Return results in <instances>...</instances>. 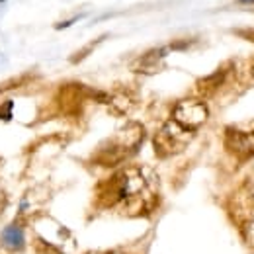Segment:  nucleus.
Returning a JSON list of instances; mask_svg holds the SVG:
<instances>
[{"mask_svg": "<svg viewBox=\"0 0 254 254\" xmlns=\"http://www.w3.org/2000/svg\"><path fill=\"white\" fill-rule=\"evenodd\" d=\"M24 241H26L24 231L18 225H8L2 231V245L6 249H10V251H22L24 249Z\"/></svg>", "mask_w": 254, "mask_h": 254, "instance_id": "7", "label": "nucleus"}, {"mask_svg": "<svg viewBox=\"0 0 254 254\" xmlns=\"http://www.w3.org/2000/svg\"><path fill=\"white\" fill-rule=\"evenodd\" d=\"M86 254H124L122 251H92V253H86Z\"/></svg>", "mask_w": 254, "mask_h": 254, "instance_id": "10", "label": "nucleus"}, {"mask_svg": "<svg viewBox=\"0 0 254 254\" xmlns=\"http://www.w3.org/2000/svg\"><path fill=\"white\" fill-rule=\"evenodd\" d=\"M145 139V129L139 124H127L114 137H110L96 153V160L104 166H116L137 153Z\"/></svg>", "mask_w": 254, "mask_h": 254, "instance_id": "2", "label": "nucleus"}, {"mask_svg": "<svg viewBox=\"0 0 254 254\" xmlns=\"http://www.w3.org/2000/svg\"><path fill=\"white\" fill-rule=\"evenodd\" d=\"M235 203H237L235 217L239 221L241 233L245 237V243L254 249V197L243 190V195H239V199Z\"/></svg>", "mask_w": 254, "mask_h": 254, "instance_id": "6", "label": "nucleus"}, {"mask_svg": "<svg viewBox=\"0 0 254 254\" xmlns=\"http://www.w3.org/2000/svg\"><path fill=\"white\" fill-rule=\"evenodd\" d=\"M225 147L237 159L247 160L254 157V122L225 129Z\"/></svg>", "mask_w": 254, "mask_h": 254, "instance_id": "5", "label": "nucleus"}, {"mask_svg": "<svg viewBox=\"0 0 254 254\" xmlns=\"http://www.w3.org/2000/svg\"><path fill=\"white\" fill-rule=\"evenodd\" d=\"M164 55H166V49H155V51L145 53L135 63V70H139V72H153V70H157L160 61L164 59Z\"/></svg>", "mask_w": 254, "mask_h": 254, "instance_id": "8", "label": "nucleus"}, {"mask_svg": "<svg viewBox=\"0 0 254 254\" xmlns=\"http://www.w3.org/2000/svg\"><path fill=\"white\" fill-rule=\"evenodd\" d=\"M209 118V110L205 106V102L201 100H195V98H188V100H182L174 106L172 110V116L170 120L174 124H178L180 127H184L186 131H190L195 135V131L203 126Z\"/></svg>", "mask_w": 254, "mask_h": 254, "instance_id": "4", "label": "nucleus"}, {"mask_svg": "<svg viewBox=\"0 0 254 254\" xmlns=\"http://www.w3.org/2000/svg\"><path fill=\"white\" fill-rule=\"evenodd\" d=\"M245 191H247L249 195H253V197H254V168H253V176H251V180H249V184L245 186Z\"/></svg>", "mask_w": 254, "mask_h": 254, "instance_id": "9", "label": "nucleus"}, {"mask_svg": "<svg viewBox=\"0 0 254 254\" xmlns=\"http://www.w3.org/2000/svg\"><path fill=\"white\" fill-rule=\"evenodd\" d=\"M159 199V176L149 166H127L98 188L102 207L129 217L151 215Z\"/></svg>", "mask_w": 254, "mask_h": 254, "instance_id": "1", "label": "nucleus"}, {"mask_svg": "<svg viewBox=\"0 0 254 254\" xmlns=\"http://www.w3.org/2000/svg\"><path fill=\"white\" fill-rule=\"evenodd\" d=\"M0 2H2V0H0Z\"/></svg>", "mask_w": 254, "mask_h": 254, "instance_id": "11", "label": "nucleus"}, {"mask_svg": "<svg viewBox=\"0 0 254 254\" xmlns=\"http://www.w3.org/2000/svg\"><path fill=\"white\" fill-rule=\"evenodd\" d=\"M191 137H193V133L186 131L178 124H174L172 120H168L157 131V135L153 139V147L159 157L166 159V157H172V155H178L180 151H184L191 141Z\"/></svg>", "mask_w": 254, "mask_h": 254, "instance_id": "3", "label": "nucleus"}]
</instances>
